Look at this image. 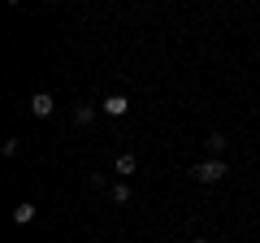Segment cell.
<instances>
[{"instance_id":"2","label":"cell","mask_w":260,"mask_h":243,"mask_svg":"<svg viewBox=\"0 0 260 243\" xmlns=\"http://www.w3.org/2000/svg\"><path fill=\"white\" fill-rule=\"evenodd\" d=\"M100 109L109 113V117H126V113H130V96L113 92V96H104V100H100Z\"/></svg>"},{"instance_id":"7","label":"cell","mask_w":260,"mask_h":243,"mask_svg":"<svg viewBox=\"0 0 260 243\" xmlns=\"http://www.w3.org/2000/svg\"><path fill=\"white\" fill-rule=\"evenodd\" d=\"M91 117H95L91 104H74V126H91Z\"/></svg>"},{"instance_id":"3","label":"cell","mask_w":260,"mask_h":243,"mask_svg":"<svg viewBox=\"0 0 260 243\" xmlns=\"http://www.w3.org/2000/svg\"><path fill=\"white\" fill-rule=\"evenodd\" d=\"M52 109H56V100H52L48 92H35V96H30V113H35V117H48Z\"/></svg>"},{"instance_id":"1","label":"cell","mask_w":260,"mask_h":243,"mask_svg":"<svg viewBox=\"0 0 260 243\" xmlns=\"http://www.w3.org/2000/svg\"><path fill=\"white\" fill-rule=\"evenodd\" d=\"M225 174H230L225 157H208V161H195V165H191V178H195V183H221Z\"/></svg>"},{"instance_id":"8","label":"cell","mask_w":260,"mask_h":243,"mask_svg":"<svg viewBox=\"0 0 260 243\" xmlns=\"http://www.w3.org/2000/svg\"><path fill=\"white\" fill-rule=\"evenodd\" d=\"M113 204H130V183H113Z\"/></svg>"},{"instance_id":"6","label":"cell","mask_w":260,"mask_h":243,"mask_svg":"<svg viewBox=\"0 0 260 243\" xmlns=\"http://www.w3.org/2000/svg\"><path fill=\"white\" fill-rule=\"evenodd\" d=\"M204 148H208V152H213V157H221V152H225V148H230V139H225V135H221V131H213V135H208V139H204Z\"/></svg>"},{"instance_id":"5","label":"cell","mask_w":260,"mask_h":243,"mask_svg":"<svg viewBox=\"0 0 260 243\" xmlns=\"http://www.w3.org/2000/svg\"><path fill=\"white\" fill-rule=\"evenodd\" d=\"M35 213H39V208L30 204V200H22V204L13 208V222H18V226H30V222H35Z\"/></svg>"},{"instance_id":"9","label":"cell","mask_w":260,"mask_h":243,"mask_svg":"<svg viewBox=\"0 0 260 243\" xmlns=\"http://www.w3.org/2000/svg\"><path fill=\"white\" fill-rule=\"evenodd\" d=\"M191 243H208V239H191Z\"/></svg>"},{"instance_id":"4","label":"cell","mask_w":260,"mask_h":243,"mask_svg":"<svg viewBox=\"0 0 260 243\" xmlns=\"http://www.w3.org/2000/svg\"><path fill=\"white\" fill-rule=\"evenodd\" d=\"M113 169H117L121 178H130V174H135V169H139V161L130 157V152H117V161H113Z\"/></svg>"}]
</instances>
